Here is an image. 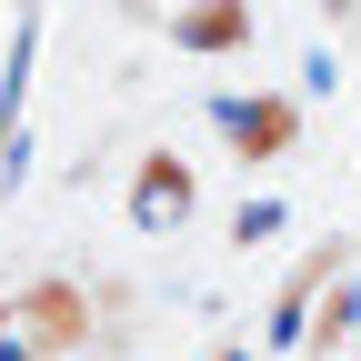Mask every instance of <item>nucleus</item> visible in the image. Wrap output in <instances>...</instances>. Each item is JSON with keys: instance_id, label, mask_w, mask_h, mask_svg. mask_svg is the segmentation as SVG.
<instances>
[{"instance_id": "f257e3e1", "label": "nucleus", "mask_w": 361, "mask_h": 361, "mask_svg": "<svg viewBox=\"0 0 361 361\" xmlns=\"http://www.w3.org/2000/svg\"><path fill=\"white\" fill-rule=\"evenodd\" d=\"M180 211H191V180H180V161H151V171H141V221L161 231V221H180Z\"/></svg>"}]
</instances>
